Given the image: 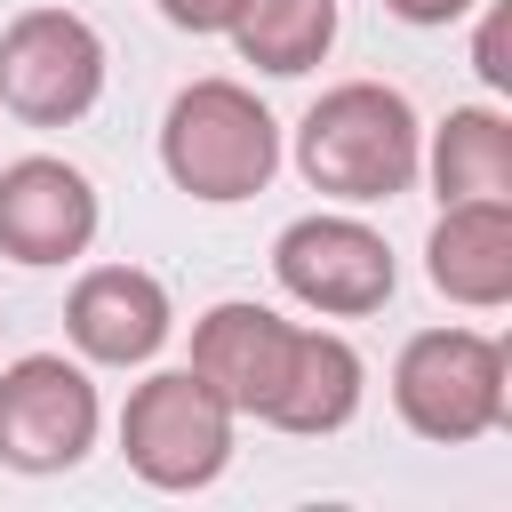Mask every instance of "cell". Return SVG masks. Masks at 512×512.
Instances as JSON below:
<instances>
[{
	"instance_id": "6da1fadb",
	"label": "cell",
	"mask_w": 512,
	"mask_h": 512,
	"mask_svg": "<svg viewBox=\"0 0 512 512\" xmlns=\"http://www.w3.org/2000/svg\"><path fill=\"white\" fill-rule=\"evenodd\" d=\"M296 168L312 192H336V200H392L416 184L424 168V128L408 112L400 88L384 80H344L328 88L304 128H296Z\"/></svg>"
},
{
	"instance_id": "7a4b0ae2",
	"label": "cell",
	"mask_w": 512,
	"mask_h": 512,
	"mask_svg": "<svg viewBox=\"0 0 512 512\" xmlns=\"http://www.w3.org/2000/svg\"><path fill=\"white\" fill-rule=\"evenodd\" d=\"M160 168L192 200H248L280 168V128L240 80H192L160 120Z\"/></svg>"
},
{
	"instance_id": "3957f363",
	"label": "cell",
	"mask_w": 512,
	"mask_h": 512,
	"mask_svg": "<svg viewBox=\"0 0 512 512\" xmlns=\"http://www.w3.org/2000/svg\"><path fill=\"white\" fill-rule=\"evenodd\" d=\"M392 408L424 440H480L504 424V344L480 328H424L392 360Z\"/></svg>"
},
{
	"instance_id": "277c9868",
	"label": "cell",
	"mask_w": 512,
	"mask_h": 512,
	"mask_svg": "<svg viewBox=\"0 0 512 512\" xmlns=\"http://www.w3.org/2000/svg\"><path fill=\"white\" fill-rule=\"evenodd\" d=\"M120 456L152 488H208L232 464V408L192 368H160L120 408Z\"/></svg>"
},
{
	"instance_id": "5b68a950",
	"label": "cell",
	"mask_w": 512,
	"mask_h": 512,
	"mask_svg": "<svg viewBox=\"0 0 512 512\" xmlns=\"http://www.w3.org/2000/svg\"><path fill=\"white\" fill-rule=\"evenodd\" d=\"M104 96V40L72 8H24L0 32V104L32 128H64Z\"/></svg>"
},
{
	"instance_id": "8992f818",
	"label": "cell",
	"mask_w": 512,
	"mask_h": 512,
	"mask_svg": "<svg viewBox=\"0 0 512 512\" xmlns=\"http://www.w3.org/2000/svg\"><path fill=\"white\" fill-rule=\"evenodd\" d=\"M96 384L64 352H24L0 368V464L16 472H72L96 448Z\"/></svg>"
},
{
	"instance_id": "52a82bcc",
	"label": "cell",
	"mask_w": 512,
	"mask_h": 512,
	"mask_svg": "<svg viewBox=\"0 0 512 512\" xmlns=\"http://www.w3.org/2000/svg\"><path fill=\"white\" fill-rule=\"evenodd\" d=\"M272 272L296 304L336 312V320H360L392 296V248L360 216H296L272 240Z\"/></svg>"
},
{
	"instance_id": "ba28073f",
	"label": "cell",
	"mask_w": 512,
	"mask_h": 512,
	"mask_svg": "<svg viewBox=\"0 0 512 512\" xmlns=\"http://www.w3.org/2000/svg\"><path fill=\"white\" fill-rule=\"evenodd\" d=\"M96 240V184L72 160H8L0 168V248L16 264H72Z\"/></svg>"
},
{
	"instance_id": "9c48e42d",
	"label": "cell",
	"mask_w": 512,
	"mask_h": 512,
	"mask_svg": "<svg viewBox=\"0 0 512 512\" xmlns=\"http://www.w3.org/2000/svg\"><path fill=\"white\" fill-rule=\"evenodd\" d=\"M168 288L152 280V272H136V264H96L80 288H72V304H64V328H72V344L88 352V360H104V368H136V360H152L160 344H168Z\"/></svg>"
},
{
	"instance_id": "30bf717a",
	"label": "cell",
	"mask_w": 512,
	"mask_h": 512,
	"mask_svg": "<svg viewBox=\"0 0 512 512\" xmlns=\"http://www.w3.org/2000/svg\"><path fill=\"white\" fill-rule=\"evenodd\" d=\"M288 336L296 320L264 312V304H216L192 328V376L232 408V416H264L280 368H288Z\"/></svg>"
},
{
	"instance_id": "8fae6325",
	"label": "cell",
	"mask_w": 512,
	"mask_h": 512,
	"mask_svg": "<svg viewBox=\"0 0 512 512\" xmlns=\"http://www.w3.org/2000/svg\"><path fill=\"white\" fill-rule=\"evenodd\" d=\"M432 288L472 304V312H496L512 296V200H456L440 224H432Z\"/></svg>"
},
{
	"instance_id": "7c38bea8",
	"label": "cell",
	"mask_w": 512,
	"mask_h": 512,
	"mask_svg": "<svg viewBox=\"0 0 512 512\" xmlns=\"http://www.w3.org/2000/svg\"><path fill=\"white\" fill-rule=\"evenodd\" d=\"M352 408H360V352L344 336H328V328H296L288 336V368H280V384L264 400V424L336 432V424H352Z\"/></svg>"
},
{
	"instance_id": "4fadbf2b",
	"label": "cell",
	"mask_w": 512,
	"mask_h": 512,
	"mask_svg": "<svg viewBox=\"0 0 512 512\" xmlns=\"http://www.w3.org/2000/svg\"><path fill=\"white\" fill-rule=\"evenodd\" d=\"M432 192L440 208L456 200H512V120L488 104H464L432 136Z\"/></svg>"
},
{
	"instance_id": "5bb4252c",
	"label": "cell",
	"mask_w": 512,
	"mask_h": 512,
	"mask_svg": "<svg viewBox=\"0 0 512 512\" xmlns=\"http://www.w3.org/2000/svg\"><path fill=\"white\" fill-rule=\"evenodd\" d=\"M232 48L256 72H312L336 48V0H240L232 16Z\"/></svg>"
},
{
	"instance_id": "9a60e30c",
	"label": "cell",
	"mask_w": 512,
	"mask_h": 512,
	"mask_svg": "<svg viewBox=\"0 0 512 512\" xmlns=\"http://www.w3.org/2000/svg\"><path fill=\"white\" fill-rule=\"evenodd\" d=\"M160 16H168V24H184V32H232L240 0H160Z\"/></svg>"
},
{
	"instance_id": "2e32d148",
	"label": "cell",
	"mask_w": 512,
	"mask_h": 512,
	"mask_svg": "<svg viewBox=\"0 0 512 512\" xmlns=\"http://www.w3.org/2000/svg\"><path fill=\"white\" fill-rule=\"evenodd\" d=\"M472 64H480V80H488V88H512V64H504V8L480 24V48H472Z\"/></svg>"
},
{
	"instance_id": "e0dca14e",
	"label": "cell",
	"mask_w": 512,
	"mask_h": 512,
	"mask_svg": "<svg viewBox=\"0 0 512 512\" xmlns=\"http://www.w3.org/2000/svg\"><path fill=\"white\" fill-rule=\"evenodd\" d=\"M400 24H448V16H464L472 0H384Z\"/></svg>"
}]
</instances>
